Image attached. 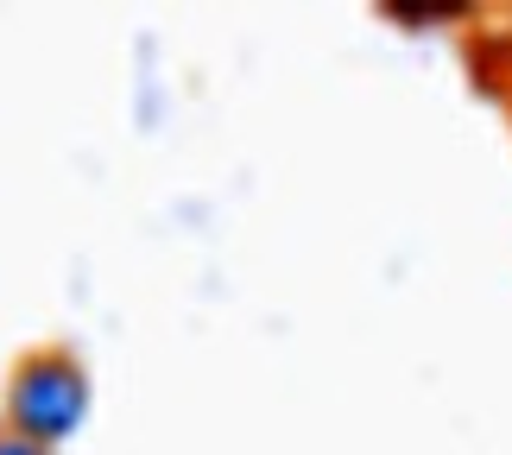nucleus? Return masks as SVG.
<instances>
[{"instance_id": "obj_2", "label": "nucleus", "mask_w": 512, "mask_h": 455, "mask_svg": "<svg viewBox=\"0 0 512 455\" xmlns=\"http://www.w3.org/2000/svg\"><path fill=\"white\" fill-rule=\"evenodd\" d=\"M386 13L392 19H411V26H424V19H456L468 13L462 0H386Z\"/></svg>"}, {"instance_id": "obj_3", "label": "nucleus", "mask_w": 512, "mask_h": 455, "mask_svg": "<svg viewBox=\"0 0 512 455\" xmlns=\"http://www.w3.org/2000/svg\"><path fill=\"white\" fill-rule=\"evenodd\" d=\"M0 455H51L45 443H32V437H19V430L0 424Z\"/></svg>"}, {"instance_id": "obj_1", "label": "nucleus", "mask_w": 512, "mask_h": 455, "mask_svg": "<svg viewBox=\"0 0 512 455\" xmlns=\"http://www.w3.org/2000/svg\"><path fill=\"white\" fill-rule=\"evenodd\" d=\"M89 418V373L70 348H32L19 354L7 373V405H0V424L19 430L32 443H70L76 424Z\"/></svg>"}]
</instances>
